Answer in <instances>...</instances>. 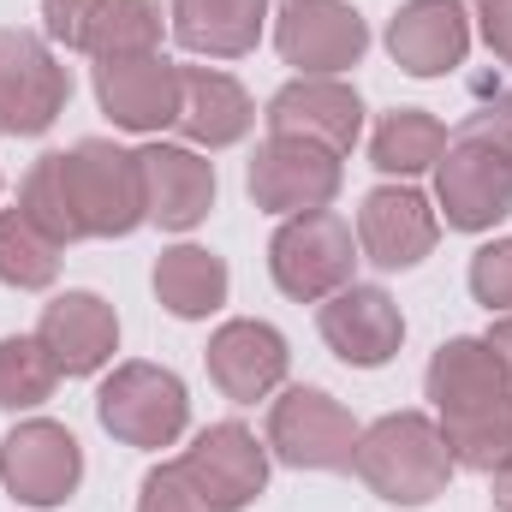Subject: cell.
Wrapping results in <instances>:
<instances>
[{"label":"cell","instance_id":"6","mask_svg":"<svg viewBox=\"0 0 512 512\" xmlns=\"http://www.w3.org/2000/svg\"><path fill=\"white\" fill-rule=\"evenodd\" d=\"M358 435L364 429L352 423V411L322 387H292L268 411V447L298 471H346L358 453Z\"/></svg>","mask_w":512,"mask_h":512},{"label":"cell","instance_id":"35","mask_svg":"<svg viewBox=\"0 0 512 512\" xmlns=\"http://www.w3.org/2000/svg\"><path fill=\"white\" fill-rule=\"evenodd\" d=\"M489 352L501 358V370H507V382H512V316H507V322H495V328H489Z\"/></svg>","mask_w":512,"mask_h":512},{"label":"cell","instance_id":"25","mask_svg":"<svg viewBox=\"0 0 512 512\" xmlns=\"http://www.w3.org/2000/svg\"><path fill=\"white\" fill-rule=\"evenodd\" d=\"M441 149H447V126H441L435 114H423V108H393L382 126H376L370 161H376L382 173H399V179H405V173L435 167Z\"/></svg>","mask_w":512,"mask_h":512},{"label":"cell","instance_id":"28","mask_svg":"<svg viewBox=\"0 0 512 512\" xmlns=\"http://www.w3.org/2000/svg\"><path fill=\"white\" fill-rule=\"evenodd\" d=\"M60 382V364L42 340H0V411H24L42 405Z\"/></svg>","mask_w":512,"mask_h":512},{"label":"cell","instance_id":"26","mask_svg":"<svg viewBox=\"0 0 512 512\" xmlns=\"http://www.w3.org/2000/svg\"><path fill=\"white\" fill-rule=\"evenodd\" d=\"M60 274V239H48L24 209H0V280L36 292Z\"/></svg>","mask_w":512,"mask_h":512},{"label":"cell","instance_id":"18","mask_svg":"<svg viewBox=\"0 0 512 512\" xmlns=\"http://www.w3.org/2000/svg\"><path fill=\"white\" fill-rule=\"evenodd\" d=\"M36 340L54 352L60 376H90V370H102V364L114 358L120 322H114V310H108L96 292H66V298H54V304L42 310Z\"/></svg>","mask_w":512,"mask_h":512},{"label":"cell","instance_id":"8","mask_svg":"<svg viewBox=\"0 0 512 512\" xmlns=\"http://www.w3.org/2000/svg\"><path fill=\"white\" fill-rule=\"evenodd\" d=\"M66 108V72L36 30H0V131L36 137Z\"/></svg>","mask_w":512,"mask_h":512},{"label":"cell","instance_id":"31","mask_svg":"<svg viewBox=\"0 0 512 512\" xmlns=\"http://www.w3.org/2000/svg\"><path fill=\"white\" fill-rule=\"evenodd\" d=\"M471 292L489 310H512V239L483 245V251L471 256Z\"/></svg>","mask_w":512,"mask_h":512},{"label":"cell","instance_id":"21","mask_svg":"<svg viewBox=\"0 0 512 512\" xmlns=\"http://www.w3.org/2000/svg\"><path fill=\"white\" fill-rule=\"evenodd\" d=\"M262 18H268V0H173V36L191 54H215V60L251 54Z\"/></svg>","mask_w":512,"mask_h":512},{"label":"cell","instance_id":"17","mask_svg":"<svg viewBox=\"0 0 512 512\" xmlns=\"http://www.w3.org/2000/svg\"><path fill=\"white\" fill-rule=\"evenodd\" d=\"M143 161V197H149V221H161L167 233H185L209 215L215 203V167L191 149L155 143L137 155Z\"/></svg>","mask_w":512,"mask_h":512},{"label":"cell","instance_id":"33","mask_svg":"<svg viewBox=\"0 0 512 512\" xmlns=\"http://www.w3.org/2000/svg\"><path fill=\"white\" fill-rule=\"evenodd\" d=\"M465 131H471V137H489V143H501V149H512V90H501L489 108H477V114L465 120Z\"/></svg>","mask_w":512,"mask_h":512},{"label":"cell","instance_id":"16","mask_svg":"<svg viewBox=\"0 0 512 512\" xmlns=\"http://www.w3.org/2000/svg\"><path fill=\"white\" fill-rule=\"evenodd\" d=\"M358 126H364V102L334 78H298L268 102V137H304L334 155L358 143Z\"/></svg>","mask_w":512,"mask_h":512},{"label":"cell","instance_id":"4","mask_svg":"<svg viewBox=\"0 0 512 512\" xmlns=\"http://www.w3.org/2000/svg\"><path fill=\"white\" fill-rule=\"evenodd\" d=\"M435 197L447 209V227L459 233L495 227L501 215H512V149L459 131L435 161Z\"/></svg>","mask_w":512,"mask_h":512},{"label":"cell","instance_id":"10","mask_svg":"<svg viewBox=\"0 0 512 512\" xmlns=\"http://www.w3.org/2000/svg\"><path fill=\"white\" fill-rule=\"evenodd\" d=\"M96 96L108 120L126 131H161L179 126L185 102V66L161 54H131V60H96Z\"/></svg>","mask_w":512,"mask_h":512},{"label":"cell","instance_id":"13","mask_svg":"<svg viewBox=\"0 0 512 512\" xmlns=\"http://www.w3.org/2000/svg\"><path fill=\"white\" fill-rule=\"evenodd\" d=\"M179 465L191 471V483H197L221 512L251 507L256 495H262V483H268V453H262V441H256L245 423H215V429H203L197 447H191Z\"/></svg>","mask_w":512,"mask_h":512},{"label":"cell","instance_id":"36","mask_svg":"<svg viewBox=\"0 0 512 512\" xmlns=\"http://www.w3.org/2000/svg\"><path fill=\"white\" fill-rule=\"evenodd\" d=\"M495 507L512 512V465H501V471H495Z\"/></svg>","mask_w":512,"mask_h":512},{"label":"cell","instance_id":"24","mask_svg":"<svg viewBox=\"0 0 512 512\" xmlns=\"http://www.w3.org/2000/svg\"><path fill=\"white\" fill-rule=\"evenodd\" d=\"M441 435H447V453L453 465L465 471H501L512 465V393L483 405V411H465V417H441Z\"/></svg>","mask_w":512,"mask_h":512},{"label":"cell","instance_id":"15","mask_svg":"<svg viewBox=\"0 0 512 512\" xmlns=\"http://www.w3.org/2000/svg\"><path fill=\"white\" fill-rule=\"evenodd\" d=\"M387 48L411 78H441L471 48V12L459 0H405L387 24Z\"/></svg>","mask_w":512,"mask_h":512},{"label":"cell","instance_id":"1","mask_svg":"<svg viewBox=\"0 0 512 512\" xmlns=\"http://www.w3.org/2000/svg\"><path fill=\"white\" fill-rule=\"evenodd\" d=\"M352 471L393 507H423L447 489V471H453V453H447V435L441 423H429L423 411H393L376 429L358 435V453H352Z\"/></svg>","mask_w":512,"mask_h":512},{"label":"cell","instance_id":"3","mask_svg":"<svg viewBox=\"0 0 512 512\" xmlns=\"http://www.w3.org/2000/svg\"><path fill=\"white\" fill-rule=\"evenodd\" d=\"M268 268H274V286L298 304H316V298H334L340 286H352V227L328 209H310V215H292L274 245H268Z\"/></svg>","mask_w":512,"mask_h":512},{"label":"cell","instance_id":"11","mask_svg":"<svg viewBox=\"0 0 512 512\" xmlns=\"http://www.w3.org/2000/svg\"><path fill=\"white\" fill-rule=\"evenodd\" d=\"M0 477H6V489H12L24 507H60V501L78 489V477H84V453H78L72 429L36 417V423H18V429L6 435V447H0Z\"/></svg>","mask_w":512,"mask_h":512},{"label":"cell","instance_id":"32","mask_svg":"<svg viewBox=\"0 0 512 512\" xmlns=\"http://www.w3.org/2000/svg\"><path fill=\"white\" fill-rule=\"evenodd\" d=\"M108 12V0H42V18H48V36L78 48L84 54V36L96 30V18Z\"/></svg>","mask_w":512,"mask_h":512},{"label":"cell","instance_id":"22","mask_svg":"<svg viewBox=\"0 0 512 512\" xmlns=\"http://www.w3.org/2000/svg\"><path fill=\"white\" fill-rule=\"evenodd\" d=\"M256 108L251 96L227 78V72H185V102H179V131L191 143H209V149H227L251 131Z\"/></svg>","mask_w":512,"mask_h":512},{"label":"cell","instance_id":"20","mask_svg":"<svg viewBox=\"0 0 512 512\" xmlns=\"http://www.w3.org/2000/svg\"><path fill=\"white\" fill-rule=\"evenodd\" d=\"M507 393H512V382L501 370V358L489 352V340H447L429 358V399H435L441 417L483 411V405H495Z\"/></svg>","mask_w":512,"mask_h":512},{"label":"cell","instance_id":"7","mask_svg":"<svg viewBox=\"0 0 512 512\" xmlns=\"http://www.w3.org/2000/svg\"><path fill=\"white\" fill-rule=\"evenodd\" d=\"M340 191V155L304 137H268L251 155V197L268 215H310L328 209Z\"/></svg>","mask_w":512,"mask_h":512},{"label":"cell","instance_id":"12","mask_svg":"<svg viewBox=\"0 0 512 512\" xmlns=\"http://www.w3.org/2000/svg\"><path fill=\"white\" fill-rule=\"evenodd\" d=\"M316 328H322V340H328L346 364H358V370H382L387 358L399 352V340H405L399 304L387 298L382 286H340V292L322 304Z\"/></svg>","mask_w":512,"mask_h":512},{"label":"cell","instance_id":"29","mask_svg":"<svg viewBox=\"0 0 512 512\" xmlns=\"http://www.w3.org/2000/svg\"><path fill=\"white\" fill-rule=\"evenodd\" d=\"M18 209H24L48 239H60V245L78 239V215H72V197H66V179H60V155H42V161L24 173V197H18Z\"/></svg>","mask_w":512,"mask_h":512},{"label":"cell","instance_id":"30","mask_svg":"<svg viewBox=\"0 0 512 512\" xmlns=\"http://www.w3.org/2000/svg\"><path fill=\"white\" fill-rule=\"evenodd\" d=\"M137 512H221V507H215V501L191 483V471L173 459V465H161V471H149V477H143Z\"/></svg>","mask_w":512,"mask_h":512},{"label":"cell","instance_id":"23","mask_svg":"<svg viewBox=\"0 0 512 512\" xmlns=\"http://www.w3.org/2000/svg\"><path fill=\"white\" fill-rule=\"evenodd\" d=\"M155 298H161L173 316L197 322V316H209V310L227 304V262L209 256V251H197V245L161 251V262H155Z\"/></svg>","mask_w":512,"mask_h":512},{"label":"cell","instance_id":"2","mask_svg":"<svg viewBox=\"0 0 512 512\" xmlns=\"http://www.w3.org/2000/svg\"><path fill=\"white\" fill-rule=\"evenodd\" d=\"M60 179H66V197H72V215H78V239H126L131 227L149 221L143 161L102 143V137L72 143L60 155Z\"/></svg>","mask_w":512,"mask_h":512},{"label":"cell","instance_id":"34","mask_svg":"<svg viewBox=\"0 0 512 512\" xmlns=\"http://www.w3.org/2000/svg\"><path fill=\"white\" fill-rule=\"evenodd\" d=\"M477 18H483V36L489 48L512 66V0H477Z\"/></svg>","mask_w":512,"mask_h":512},{"label":"cell","instance_id":"27","mask_svg":"<svg viewBox=\"0 0 512 512\" xmlns=\"http://www.w3.org/2000/svg\"><path fill=\"white\" fill-rule=\"evenodd\" d=\"M155 42H161V6L155 0H108L96 30L84 36V54L131 60V54H155Z\"/></svg>","mask_w":512,"mask_h":512},{"label":"cell","instance_id":"14","mask_svg":"<svg viewBox=\"0 0 512 512\" xmlns=\"http://www.w3.org/2000/svg\"><path fill=\"white\" fill-rule=\"evenodd\" d=\"M435 209L423 191L411 185H382L364 197L358 209V245L376 268H417L423 256L435 251Z\"/></svg>","mask_w":512,"mask_h":512},{"label":"cell","instance_id":"5","mask_svg":"<svg viewBox=\"0 0 512 512\" xmlns=\"http://www.w3.org/2000/svg\"><path fill=\"white\" fill-rule=\"evenodd\" d=\"M96 411H102V429L120 435L126 447H173L179 429H185V382L173 370H155V364H120L102 393H96Z\"/></svg>","mask_w":512,"mask_h":512},{"label":"cell","instance_id":"19","mask_svg":"<svg viewBox=\"0 0 512 512\" xmlns=\"http://www.w3.org/2000/svg\"><path fill=\"white\" fill-rule=\"evenodd\" d=\"M209 376L227 399L251 405L262 393H274L286 376V340L268 322H227L209 340Z\"/></svg>","mask_w":512,"mask_h":512},{"label":"cell","instance_id":"9","mask_svg":"<svg viewBox=\"0 0 512 512\" xmlns=\"http://www.w3.org/2000/svg\"><path fill=\"white\" fill-rule=\"evenodd\" d=\"M274 42H280L286 66H298L310 78H334V72L364 60L370 30L346 0H286L280 24H274Z\"/></svg>","mask_w":512,"mask_h":512}]
</instances>
